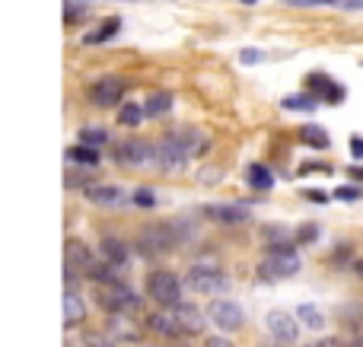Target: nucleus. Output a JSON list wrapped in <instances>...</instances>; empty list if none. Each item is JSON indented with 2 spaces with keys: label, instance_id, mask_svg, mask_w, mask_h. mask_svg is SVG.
Instances as JSON below:
<instances>
[{
  "label": "nucleus",
  "instance_id": "9b49d317",
  "mask_svg": "<svg viewBox=\"0 0 363 347\" xmlns=\"http://www.w3.org/2000/svg\"><path fill=\"white\" fill-rule=\"evenodd\" d=\"M175 316V322H179V328L185 334H201L204 332V312L197 309L195 302H185L182 300L179 306H172V309H169Z\"/></svg>",
  "mask_w": 363,
  "mask_h": 347
},
{
  "label": "nucleus",
  "instance_id": "4468645a",
  "mask_svg": "<svg viewBox=\"0 0 363 347\" xmlns=\"http://www.w3.org/2000/svg\"><path fill=\"white\" fill-rule=\"evenodd\" d=\"M204 217L217 220V223H245L252 213L245 207H239V204H207Z\"/></svg>",
  "mask_w": 363,
  "mask_h": 347
},
{
  "label": "nucleus",
  "instance_id": "ddd939ff",
  "mask_svg": "<svg viewBox=\"0 0 363 347\" xmlns=\"http://www.w3.org/2000/svg\"><path fill=\"white\" fill-rule=\"evenodd\" d=\"M64 258H67V268L70 271H83V274H92V268H96V258H92V252L86 249L83 242H76V239H67V245H64Z\"/></svg>",
  "mask_w": 363,
  "mask_h": 347
},
{
  "label": "nucleus",
  "instance_id": "ea45409f",
  "mask_svg": "<svg viewBox=\"0 0 363 347\" xmlns=\"http://www.w3.org/2000/svg\"><path fill=\"white\" fill-rule=\"evenodd\" d=\"M350 347H363V334H357V338L350 341Z\"/></svg>",
  "mask_w": 363,
  "mask_h": 347
},
{
  "label": "nucleus",
  "instance_id": "a19ab883",
  "mask_svg": "<svg viewBox=\"0 0 363 347\" xmlns=\"http://www.w3.org/2000/svg\"><path fill=\"white\" fill-rule=\"evenodd\" d=\"M354 175H357V179H363V169H354Z\"/></svg>",
  "mask_w": 363,
  "mask_h": 347
},
{
  "label": "nucleus",
  "instance_id": "f8f14e48",
  "mask_svg": "<svg viewBox=\"0 0 363 347\" xmlns=\"http://www.w3.org/2000/svg\"><path fill=\"white\" fill-rule=\"evenodd\" d=\"M265 322H268V332H271L277 341H284V344H293L296 334H300V325H296V318L290 316V312L274 309V312H268Z\"/></svg>",
  "mask_w": 363,
  "mask_h": 347
},
{
  "label": "nucleus",
  "instance_id": "5701e85b",
  "mask_svg": "<svg viewBox=\"0 0 363 347\" xmlns=\"http://www.w3.org/2000/svg\"><path fill=\"white\" fill-rule=\"evenodd\" d=\"M249 185L258 191H268L274 185V175L268 166H261V163H255V166H249Z\"/></svg>",
  "mask_w": 363,
  "mask_h": 347
},
{
  "label": "nucleus",
  "instance_id": "bb28decb",
  "mask_svg": "<svg viewBox=\"0 0 363 347\" xmlns=\"http://www.w3.org/2000/svg\"><path fill=\"white\" fill-rule=\"evenodd\" d=\"M284 106L293 108V112H312L316 108V96H290L284 99Z\"/></svg>",
  "mask_w": 363,
  "mask_h": 347
},
{
  "label": "nucleus",
  "instance_id": "c9c22d12",
  "mask_svg": "<svg viewBox=\"0 0 363 347\" xmlns=\"http://www.w3.org/2000/svg\"><path fill=\"white\" fill-rule=\"evenodd\" d=\"M204 347H233V344H229V338H207Z\"/></svg>",
  "mask_w": 363,
  "mask_h": 347
},
{
  "label": "nucleus",
  "instance_id": "1a4fd4ad",
  "mask_svg": "<svg viewBox=\"0 0 363 347\" xmlns=\"http://www.w3.org/2000/svg\"><path fill=\"white\" fill-rule=\"evenodd\" d=\"M83 195L90 197L92 204H99V207H124L128 201H134V197H128L118 185H102V181H90V185H83Z\"/></svg>",
  "mask_w": 363,
  "mask_h": 347
},
{
  "label": "nucleus",
  "instance_id": "6e6552de",
  "mask_svg": "<svg viewBox=\"0 0 363 347\" xmlns=\"http://www.w3.org/2000/svg\"><path fill=\"white\" fill-rule=\"evenodd\" d=\"M185 159H188V150L175 140L172 134H166L163 140L156 144V166L166 169V172H175V169L185 166Z\"/></svg>",
  "mask_w": 363,
  "mask_h": 347
},
{
  "label": "nucleus",
  "instance_id": "7ed1b4c3",
  "mask_svg": "<svg viewBox=\"0 0 363 347\" xmlns=\"http://www.w3.org/2000/svg\"><path fill=\"white\" fill-rule=\"evenodd\" d=\"M182 280L175 277L172 271H150L147 274V293H150L153 302H159V306H179L182 302Z\"/></svg>",
  "mask_w": 363,
  "mask_h": 347
},
{
  "label": "nucleus",
  "instance_id": "f03ea898",
  "mask_svg": "<svg viewBox=\"0 0 363 347\" xmlns=\"http://www.w3.org/2000/svg\"><path fill=\"white\" fill-rule=\"evenodd\" d=\"M99 302L106 306L108 312H115L118 318H128L134 316V312H140V300L134 296V290L128 287V284H106V287L99 290Z\"/></svg>",
  "mask_w": 363,
  "mask_h": 347
},
{
  "label": "nucleus",
  "instance_id": "b1692460",
  "mask_svg": "<svg viewBox=\"0 0 363 347\" xmlns=\"http://www.w3.org/2000/svg\"><path fill=\"white\" fill-rule=\"evenodd\" d=\"M67 159H70V163H76V166H96V163H99V153L92 150V147H83V144H80V147H70V150H67Z\"/></svg>",
  "mask_w": 363,
  "mask_h": 347
},
{
  "label": "nucleus",
  "instance_id": "412c9836",
  "mask_svg": "<svg viewBox=\"0 0 363 347\" xmlns=\"http://www.w3.org/2000/svg\"><path fill=\"white\" fill-rule=\"evenodd\" d=\"M309 90L312 92H322V96L328 99V102H338L341 96H344V92H341V86H334V80H328V76H322V74H312L309 76Z\"/></svg>",
  "mask_w": 363,
  "mask_h": 347
},
{
  "label": "nucleus",
  "instance_id": "0eeeda50",
  "mask_svg": "<svg viewBox=\"0 0 363 347\" xmlns=\"http://www.w3.org/2000/svg\"><path fill=\"white\" fill-rule=\"evenodd\" d=\"M115 159L121 166H156V144H147V140H124V144L115 147Z\"/></svg>",
  "mask_w": 363,
  "mask_h": 347
},
{
  "label": "nucleus",
  "instance_id": "473e14b6",
  "mask_svg": "<svg viewBox=\"0 0 363 347\" xmlns=\"http://www.w3.org/2000/svg\"><path fill=\"white\" fill-rule=\"evenodd\" d=\"M80 16H83V10H80V7H76L74 10V3H67V13H64V23H74V19H80Z\"/></svg>",
  "mask_w": 363,
  "mask_h": 347
},
{
  "label": "nucleus",
  "instance_id": "f257e3e1",
  "mask_svg": "<svg viewBox=\"0 0 363 347\" xmlns=\"http://www.w3.org/2000/svg\"><path fill=\"white\" fill-rule=\"evenodd\" d=\"M296 271H300V255L290 245H277L258 261V277L261 280H284L293 277Z\"/></svg>",
  "mask_w": 363,
  "mask_h": 347
},
{
  "label": "nucleus",
  "instance_id": "2f4dec72",
  "mask_svg": "<svg viewBox=\"0 0 363 347\" xmlns=\"http://www.w3.org/2000/svg\"><path fill=\"white\" fill-rule=\"evenodd\" d=\"M316 233H318V227H302L296 239H300V242H312V239H316Z\"/></svg>",
  "mask_w": 363,
  "mask_h": 347
},
{
  "label": "nucleus",
  "instance_id": "c85d7f7f",
  "mask_svg": "<svg viewBox=\"0 0 363 347\" xmlns=\"http://www.w3.org/2000/svg\"><path fill=\"white\" fill-rule=\"evenodd\" d=\"M134 204H140V207H153V204H156V195L147 191V188H140V191H134Z\"/></svg>",
  "mask_w": 363,
  "mask_h": 347
},
{
  "label": "nucleus",
  "instance_id": "e433bc0d",
  "mask_svg": "<svg viewBox=\"0 0 363 347\" xmlns=\"http://www.w3.org/2000/svg\"><path fill=\"white\" fill-rule=\"evenodd\" d=\"M316 347H344V344H341V341H334V338H325V341H318Z\"/></svg>",
  "mask_w": 363,
  "mask_h": 347
},
{
  "label": "nucleus",
  "instance_id": "20e7f679",
  "mask_svg": "<svg viewBox=\"0 0 363 347\" xmlns=\"http://www.w3.org/2000/svg\"><path fill=\"white\" fill-rule=\"evenodd\" d=\"M185 284H188L191 290H197V293H223V290H229V277L220 271L213 261L191 264Z\"/></svg>",
  "mask_w": 363,
  "mask_h": 347
},
{
  "label": "nucleus",
  "instance_id": "2eb2a0df",
  "mask_svg": "<svg viewBox=\"0 0 363 347\" xmlns=\"http://www.w3.org/2000/svg\"><path fill=\"white\" fill-rule=\"evenodd\" d=\"M99 252H102V261L112 264V268H124L128 264V242H121L118 236H102Z\"/></svg>",
  "mask_w": 363,
  "mask_h": 347
},
{
  "label": "nucleus",
  "instance_id": "dca6fc26",
  "mask_svg": "<svg viewBox=\"0 0 363 347\" xmlns=\"http://www.w3.org/2000/svg\"><path fill=\"white\" fill-rule=\"evenodd\" d=\"M169 134L179 140L185 150H188V156L191 153H204L207 147H211V140H207V134L204 131H197V128H182V131H169Z\"/></svg>",
  "mask_w": 363,
  "mask_h": 347
},
{
  "label": "nucleus",
  "instance_id": "6ab92c4d",
  "mask_svg": "<svg viewBox=\"0 0 363 347\" xmlns=\"http://www.w3.org/2000/svg\"><path fill=\"white\" fill-rule=\"evenodd\" d=\"M169 108H172V96L169 92H150L144 102V115L147 118H163V115H169Z\"/></svg>",
  "mask_w": 363,
  "mask_h": 347
},
{
  "label": "nucleus",
  "instance_id": "4be33fe9",
  "mask_svg": "<svg viewBox=\"0 0 363 347\" xmlns=\"http://www.w3.org/2000/svg\"><path fill=\"white\" fill-rule=\"evenodd\" d=\"M118 29H121V19H118V16H108L106 23L99 26L96 32H90V35H86L83 42H86V45H99V42H108V38H115V32H118Z\"/></svg>",
  "mask_w": 363,
  "mask_h": 347
},
{
  "label": "nucleus",
  "instance_id": "72a5a7b5",
  "mask_svg": "<svg viewBox=\"0 0 363 347\" xmlns=\"http://www.w3.org/2000/svg\"><path fill=\"white\" fill-rule=\"evenodd\" d=\"M290 7H318V3H332V0H287Z\"/></svg>",
  "mask_w": 363,
  "mask_h": 347
},
{
  "label": "nucleus",
  "instance_id": "aec40b11",
  "mask_svg": "<svg viewBox=\"0 0 363 347\" xmlns=\"http://www.w3.org/2000/svg\"><path fill=\"white\" fill-rule=\"evenodd\" d=\"M296 322H302L309 332H318V328L325 325V316H322L312 302H302V306H296Z\"/></svg>",
  "mask_w": 363,
  "mask_h": 347
},
{
  "label": "nucleus",
  "instance_id": "f3484780",
  "mask_svg": "<svg viewBox=\"0 0 363 347\" xmlns=\"http://www.w3.org/2000/svg\"><path fill=\"white\" fill-rule=\"evenodd\" d=\"M147 325H150L156 334H163V338H179L182 334L172 312H150V316H147Z\"/></svg>",
  "mask_w": 363,
  "mask_h": 347
},
{
  "label": "nucleus",
  "instance_id": "a878e982",
  "mask_svg": "<svg viewBox=\"0 0 363 347\" xmlns=\"http://www.w3.org/2000/svg\"><path fill=\"white\" fill-rule=\"evenodd\" d=\"M106 140H108V131L106 128H83V131H80V144L92 147V150H96V147H102Z\"/></svg>",
  "mask_w": 363,
  "mask_h": 347
},
{
  "label": "nucleus",
  "instance_id": "c756f323",
  "mask_svg": "<svg viewBox=\"0 0 363 347\" xmlns=\"http://www.w3.org/2000/svg\"><path fill=\"white\" fill-rule=\"evenodd\" d=\"M239 60H242V64H261V60H265V54L258 51V48H245V51L239 54Z\"/></svg>",
  "mask_w": 363,
  "mask_h": 347
},
{
  "label": "nucleus",
  "instance_id": "7c9ffc66",
  "mask_svg": "<svg viewBox=\"0 0 363 347\" xmlns=\"http://www.w3.org/2000/svg\"><path fill=\"white\" fill-rule=\"evenodd\" d=\"M332 7H341V10H363V0H332Z\"/></svg>",
  "mask_w": 363,
  "mask_h": 347
},
{
  "label": "nucleus",
  "instance_id": "423d86ee",
  "mask_svg": "<svg viewBox=\"0 0 363 347\" xmlns=\"http://www.w3.org/2000/svg\"><path fill=\"white\" fill-rule=\"evenodd\" d=\"M207 318L217 325L220 332H239L242 322H245L242 306L239 302H233V300H213L211 306H207Z\"/></svg>",
  "mask_w": 363,
  "mask_h": 347
},
{
  "label": "nucleus",
  "instance_id": "a211bd4d",
  "mask_svg": "<svg viewBox=\"0 0 363 347\" xmlns=\"http://www.w3.org/2000/svg\"><path fill=\"white\" fill-rule=\"evenodd\" d=\"M83 318H86L83 300H80L74 290H67V293H64V325H67V328H74V325L83 322Z\"/></svg>",
  "mask_w": 363,
  "mask_h": 347
},
{
  "label": "nucleus",
  "instance_id": "cd10ccee",
  "mask_svg": "<svg viewBox=\"0 0 363 347\" xmlns=\"http://www.w3.org/2000/svg\"><path fill=\"white\" fill-rule=\"evenodd\" d=\"M302 140H309L312 147H328V137L322 128H302Z\"/></svg>",
  "mask_w": 363,
  "mask_h": 347
},
{
  "label": "nucleus",
  "instance_id": "9d476101",
  "mask_svg": "<svg viewBox=\"0 0 363 347\" xmlns=\"http://www.w3.org/2000/svg\"><path fill=\"white\" fill-rule=\"evenodd\" d=\"M121 92H124V80H118V76H102V80L92 83L90 99L96 106H118Z\"/></svg>",
  "mask_w": 363,
  "mask_h": 347
},
{
  "label": "nucleus",
  "instance_id": "f704fd0d",
  "mask_svg": "<svg viewBox=\"0 0 363 347\" xmlns=\"http://www.w3.org/2000/svg\"><path fill=\"white\" fill-rule=\"evenodd\" d=\"M350 153L357 159H363V137H350Z\"/></svg>",
  "mask_w": 363,
  "mask_h": 347
},
{
  "label": "nucleus",
  "instance_id": "39448f33",
  "mask_svg": "<svg viewBox=\"0 0 363 347\" xmlns=\"http://www.w3.org/2000/svg\"><path fill=\"white\" fill-rule=\"evenodd\" d=\"M179 227L175 223H153V227L140 229V252L144 255H163L172 245H179Z\"/></svg>",
  "mask_w": 363,
  "mask_h": 347
},
{
  "label": "nucleus",
  "instance_id": "393cba45",
  "mask_svg": "<svg viewBox=\"0 0 363 347\" xmlns=\"http://www.w3.org/2000/svg\"><path fill=\"white\" fill-rule=\"evenodd\" d=\"M140 118H147L144 106H134V102H128V106L118 108V124H124V128H134V124H140Z\"/></svg>",
  "mask_w": 363,
  "mask_h": 347
},
{
  "label": "nucleus",
  "instance_id": "79ce46f5",
  "mask_svg": "<svg viewBox=\"0 0 363 347\" xmlns=\"http://www.w3.org/2000/svg\"><path fill=\"white\" fill-rule=\"evenodd\" d=\"M242 3H258V0H242Z\"/></svg>",
  "mask_w": 363,
  "mask_h": 347
},
{
  "label": "nucleus",
  "instance_id": "4c0bfd02",
  "mask_svg": "<svg viewBox=\"0 0 363 347\" xmlns=\"http://www.w3.org/2000/svg\"><path fill=\"white\" fill-rule=\"evenodd\" d=\"M357 195H360L357 188H341V191H338V197H357Z\"/></svg>",
  "mask_w": 363,
  "mask_h": 347
},
{
  "label": "nucleus",
  "instance_id": "58836bf2",
  "mask_svg": "<svg viewBox=\"0 0 363 347\" xmlns=\"http://www.w3.org/2000/svg\"><path fill=\"white\" fill-rule=\"evenodd\" d=\"M354 268H357V274H360V277H363V258H357V261H354Z\"/></svg>",
  "mask_w": 363,
  "mask_h": 347
}]
</instances>
